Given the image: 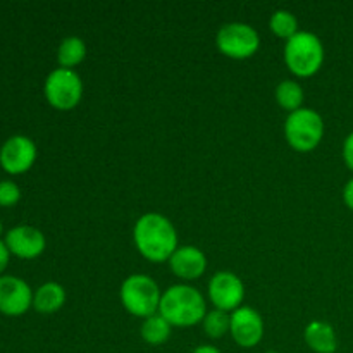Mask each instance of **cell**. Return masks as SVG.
I'll use <instances>...</instances> for the list:
<instances>
[{"instance_id": "obj_1", "label": "cell", "mask_w": 353, "mask_h": 353, "mask_svg": "<svg viewBox=\"0 0 353 353\" xmlns=\"http://www.w3.org/2000/svg\"><path fill=\"white\" fill-rule=\"evenodd\" d=\"M133 238L138 252L152 262L169 261L178 248L174 224L159 212L143 214L134 224Z\"/></svg>"}, {"instance_id": "obj_2", "label": "cell", "mask_w": 353, "mask_h": 353, "mask_svg": "<svg viewBox=\"0 0 353 353\" xmlns=\"http://www.w3.org/2000/svg\"><path fill=\"white\" fill-rule=\"evenodd\" d=\"M159 314L171 326H195L207 314L205 299L190 285H174L162 293Z\"/></svg>"}, {"instance_id": "obj_3", "label": "cell", "mask_w": 353, "mask_h": 353, "mask_svg": "<svg viewBox=\"0 0 353 353\" xmlns=\"http://www.w3.org/2000/svg\"><path fill=\"white\" fill-rule=\"evenodd\" d=\"M285 62L296 76L316 74L324 62V47L312 31H299L285 45Z\"/></svg>"}, {"instance_id": "obj_4", "label": "cell", "mask_w": 353, "mask_h": 353, "mask_svg": "<svg viewBox=\"0 0 353 353\" xmlns=\"http://www.w3.org/2000/svg\"><path fill=\"white\" fill-rule=\"evenodd\" d=\"M121 302L124 309L137 317L154 316L159 312L162 293L157 283L147 274H131L121 285Z\"/></svg>"}, {"instance_id": "obj_5", "label": "cell", "mask_w": 353, "mask_h": 353, "mask_svg": "<svg viewBox=\"0 0 353 353\" xmlns=\"http://www.w3.org/2000/svg\"><path fill=\"white\" fill-rule=\"evenodd\" d=\"M285 137L295 150H314L324 137L323 117L317 110L309 109V107H300L299 110H293L285 121Z\"/></svg>"}, {"instance_id": "obj_6", "label": "cell", "mask_w": 353, "mask_h": 353, "mask_svg": "<svg viewBox=\"0 0 353 353\" xmlns=\"http://www.w3.org/2000/svg\"><path fill=\"white\" fill-rule=\"evenodd\" d=\"M48 103L59 110H69L76 107L83 95V81L72 69L59 68L48 72L43 86Z\"/></svg>"}, {"instance_id": "obj_7", "label": "cell", "mask_w": 353, "mask_h": 353, "mask_svg": "<svg viewBox=\"0 0 353 353\" xmlns=\"http://www.w3.org/2000/svg\"><path fill=\"white\" fill-rule=\"evenodd\" d=\"M217 48L231 59H247L261 47L257 30L247 23L223 24L216 37Z\"/></svg>"}, {"instance_id": "obj_8", "label": "cell", "mask_w": 353, "mask_h": 353, "mask_svg": "<svg viewBox=\"0 0 353 353\" xmlns=\"http://www.w3.org/2000/svg\"><path fill=\"white\" fill-rule=\"evenodd\" d=\"M37 161V145L30 137L14 134L0 147V165L9 174H21L31 169Z\"/></svg>"}, {"instance_id": "obj_9", "label": "cell", "mask_w": 353, "mask_h": 353, "mask_svg": "<svg viewBox=\"0 0 353 353\" xmlns=\"http://www.w3.org/2000/svg\"><path fill=\"white\" fill-rule=\"evenodd\" d=\"M209 299L219 310H236L245 299L243 281L234 272L219 271L209 281Z\"/></svg>"}, {"instance_id": "obj_10", "label": "cell", "mask_w": 353, "mask_h": 353, "mask_svg": "<svg viewBox=\"0 0 353 353\" xmlns=\"http://www.w3.org/2000/svg\"><path fill=\"white\" fill-rule=\"evenodd\" d=\"M33 305V292L17 276H0V312L6 316H23Z\"/></svg>"}, {"instance_id": "obj_11", "label": "cell", "mask_w": 353, "mask_h": 353, "mask_svg": "<svg viewBox=\"0 0 353 353\" xmlns=\"http://www.w3.org/2000/svg\"><path fill=\"white\" fill-rule=\"evenodd\" d=\"M230 333L240 347L254 348L264 336L262 316L252 307H240L231 314Z\"/></svg>"}, {"instance_id": "obj_12", "label": "cell", "mask_w": 353, "mask_h": 353, "mask_svg": "<svg viewBox=\"0 0 353 353\" xmlns=\"http://www.w3.org/2000/svg\"><path fill=\"white\" fill-rule=\"evenodd\" d=\"M3 241L10 254L19 259L38 257L43 254L45 245H47L45 234L38 228L28 226V224H19L7 231Z\"/></svg>"}, {"instance_id": "obj_13", "label": "cell", "mask_w": 353, "mask_h": 353, "mask_svg": "<svg viewBox=\"0 0 353 353\" xmlns=\"http://www.w3.org/2000/svg\"><path fill=\"white\" fill-rule=\"evenodd\" d=\"M169 265L178 278L192 281V279H199L205 272L207 257L200 248L185 245V247L176 248V252L169 259Z\"/></svg>"}, {"instance_id": "obj_14", "label": "cell", "mask_w": 353, "mask_h": 353, "mask_svg": "<svg viewBox=\"0 0 353 353\" xmlns=\"http://www.w3.org/2000/svg\"><path fill=\"white\" fill-rule=\"evenodd\" d=\"M309 348L316 353H334L338 350V338L334 327L324 321H312L303 331Z\"/></svg>"}, {"instance_id": "obj_15", "label": "cell", "mask_w": 353, "mask_h": 353, "mask_svg": "<svg viewBox=\"0 0 353 353\" xmlns=\"http://www.w3.org/2000/svg\"><path fill=\"white\" fill-rule=\"evenodd\" d=\"M65 303V290L59 283L48 281L33 293L34 310L41 314H54Z\"/></svg>"}, {"instance_id": "obj_16", "label": "cell", "mask_w": 353, "mask_h": 353, "mask_svg": "<svg viewBox=\"0 0 353 353\" xmlns=\"http://www.w3.org/2000/svg\"><path fill=\"white\" fill-rule=\"evenodd\" d=\"M171 324L161 316V314H154V316L143 319V324H141V338L147 341L148 345H157L165 343L171 336Z\"/></svg>"}, {"instance_id": "obj_17", "label": "cell", "mask_w": 353, "mask_h": 353, "mask_svg": "<svg viewBox=\"0 0 353 353\" xmlns=\"http://www.w3.org/2000/svg\"><path fill=\"white\" fill-rule=\"evenodd\" d=\"M86 57V45L79 37H68L61 41L57 50V61L61 68L71 69Z\"/></svg>"}, {"instance_id": "obj_18", "label": "cell", "mask_w": 353, "mask_h": 353, "mask_svg": "<svg viewBox=\"0 0 353 353\" xmlns=\"http://www.w3.org/2000/svg\"><path fill=\"white\" fill-rule=\"evenodd\" d=\"M276 100L283 109L290 110H299L303 102V90L293 79H283L278 86H276Z\"/></svg>"}, {"instance_id": "obj_19", "label": "cell", "mask_w": 353, "mask_h": 353, "mask_svg": "<svg viewBox=\"0 0 353 353\" xmlns=\"http://www.w3.org/2000/svg\"><path fill=\"white\" fill-rule=\"evenodd\" d=\"M269 28H271L272 33H276L278 37L290 40L293 34L299 33V19H296L295 14L290 12V10L279 9L276 10L271 16V19H269Z\"/></svg>"}, {"instance_id": "obj_20", "label": "cell", "mask_w": 353, "mask_h": 353, "mask_svg": "<svg viewBox=\"0 0 353 353\" xmlns=\"http://www.w3.org/2000/svg\"><path fill=\"white\" fill-rule=\"evenodd\" d=\"M202 324H203V331H205L207 336L223 338L224 334L230 333L231 316H228V312H224V310L214 309V310H210V312L205 314Z\"/></svg>"}, {"instance_id": "obj_21", "label": "cell", "mask_w": 353, "mask_h": 353, "mask_svg": "<svg viewBox=\"0 0 353 353\" xmlns=\"http://www.w3.org/2000/svg\"><path fill=\"white\" fill-rule=\"evenodd\" d=\"M21 188L14 181H0V207H12L19 202Z\"/></svg>"}, {"instance_id": "obj_22", "label": "cell", "mask_w": 353, "mask_h": 353, "mask_svg": "<svg viewBox=\"0 0 353 353\" xmlns=\"http://www.w3.org/2000/svg\"><path fill=\"white\" fill-rule=\"evenodd\" d=\"M343 159H345V164L348 165V169H352L353 171V131L347 138H345Z\"/></svg>"}, {"instance_id": "obj_23", "label": "cell", "mask_w": 353, "mask_h": 353, "mask_svg": "<svg viewBox=\"0 0 353 353\" xmlns=\"http://www.w3.org/2000/svg\"><path fill=\"white\" fill-rule=\"evenodd\" d=\"M9 248L6 247V241L0 240V276H2V272L6 271L7 264H9Z\"/></svg>"}, {"instance_id": "obj_24", "label": "cell", "mask_w": 353, "mask_h": 353, "mask_svg": "<svg viewBox=\"0 0 353 353\" xmlns=\"http://www.w3.org/2000/svg\"><path fill=\"white\" fill-rule=\"evenodd\" d=\"M343 200L347 203L348 209L353 210V178L345 185L343 188Z\"/></svg>"}, {"instance_id": "obj_25", "label": "cell", "mask_w": 353, "mask_h": 353, "mask_svg": "<svg viewBox=\"0 0 353 353\" xmlns=\"http://www.w3.org/2000/svg\"><path fill=\"white\" fill-rule=\"evenodd\" d=\"M192 353H223V352H221L219 348L212 347V345H200V347H196Z\"/></svg>"}, {"instance_id": "obj_26", "label": "cell", "mask_w": 353, "mask_h": 353, "mask_svg": "<svg viewBox=\"0 0 353 353\" xmlns=\"http://www.w3.org/2000/svg\"><path fill=\"white\" fill-rule=\"evenodd\" d=\"M2 231H3V226H2V223H0V234H2Z\"/></svg>"}]
</instances>
